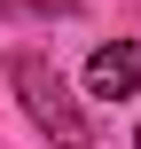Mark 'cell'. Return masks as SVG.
Here are the masks:
<instances>
[{"mask_svg":"<svg viewBox=\"0 0 141 149\" xmlns=\"http://www.w3.org/2000/svg\"><path fill=\"white\" fill-rule=\"evenodd\" d=\"M8 79H16V94H24V110H31V126L47 134L55 149H86V110L71 102V86H63V71H47V55H31V47H16L8 55Z\"/></svg>","mask_w":141,"mask_h":149,"instance_id":"obj_1","label":"cell"},{"mask_svg":"<svg viewBox=\"0 0 141 149\" xmlns=\"http://www.w3.org/2000/svg\"><path fill=\"white\" fill-rule=\"evenodd\" d=\"M86 94H94V102H126V94H141V39L94 47V63H86Z\"/></svg>","mask_w":141,"mask_h":149,"instance_id":"obj_2","label":"cell"},{"mask_svg":"<svg viewBox=\"0 0 141 149\" xmlns=\"http://www.w3.org/2000/svg\"><path fill=\"white\" fill-rule=\"evenodd\" d=\"M133 149H141V134H133Z\"/></svg>","mask_w":141,"mask_h":149,"instance_id":"obj_3","label":"cell"}]
</instances>
